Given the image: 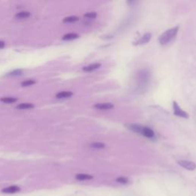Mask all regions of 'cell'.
<instances>
[{
	"label": "cell",
	"mask_w": 196,
	"mask_h": 196,
	"mask_svg": "<svg viewBox=\"0 0 196 196\" xmlns=\"http://www.w3.org/2000/svg\"><path fill=\"white\" fill-rule=\"evenodd\" d=\"M179 26H175L174 28H172L168 30H166L164 33H162L159 38V42L160 44L165 45L168 44L176 36L178 32H179Z\"/></svg>",
	"instance_id": "1"
},
{
	"label": "cell",
	"mask_w": 196,
	"mask_h": 196,
	"mask_svg": "<svg viewBox=\"0 0 196 196\" xmlns=\"http://www.w3.org/2000/svg\"><path fill=\"white\" fill-rule=\"evenodd\" d=\"M178 164L184 168L189 171H193L196 168V164L191 161L189 160H178Z\"/></svg>",
	"instance_id": "2"
},
{
	"label": "cell",
	"mask_w": 196,
	"mask_h": 196,
	"mask_svg": "<svg viewBox=\"0 0 196 196\" xmlns=\"http://www.w3.org/2000/svg\"><path fill=\"white\" fill-rule=\"evenodd\" d=\"M173 110H174V114L182 118H189V114L185 111L180 108L177 102L173 101Z\"/></svg>",
	"instance_id": "3"
},
{
	"label": "cell",
	"mask_w": 196,
	"mask_h": 196,
	"mask_svg": "<svg viewBox=\"0 0 196 196\" xmlns=\"http://www.w3.org/2000/svg\"><path fill=\"white\" fill-rule=\"evenodd\" d=\"M141 134L147 138H152L154 137L155 136L154 132L152 129H150V127H147V126H142Z\"/></svg>",
	"instance_id": "4"
},
{
	"label": "cell",
	"mask_w": 196,
	"mask_h": 196,
	"mask_svg": "<svg viewBox=\"0 0 196 196\" xmlns=\"http://www.w3.org/2000/svg\"><path fill=\"white\" fill-rule=\"evenodd\" d=\"M21 190L20 187L17 186V185H12V186L6 187L5 189H3L2 190L3 193L6 194H14L16 193V192H19V191Z\"/></svg>",
	"instance_id": "5"
},
{
	"label": "cell",
	"mask_w": 196,
	"mask_h": 196,
	"mask_svg": "<svg viewBox=\"0 0 196 196\" xmlns=\"http://www.w3.org/2000/svg\"><path fill=\"white\" fill-rule=\"evenodd\" d=\"M151 37H152V35L150 33H146L144 35H142V37L138 40L137 42H136L135 44L137 45V44H146L147 42H150V40L151 39Z\"/></svg>",
	"instance_id": "6"
},
{
	"label": "cell",
	"mask_w": 196,
	"mask_h": 196,
	"mask_svg": "<svg viewBox=\"0 0 196 196\" xmlns=\"http://www.w3.org/2000/svg\"><path fill=\"white\" fill-rule=\"evenodd\" d=\"M94 107L98 110H110L113 107V104L110 103H97L94 105Z\"/></svg>",
	"instance_id": "7"
},
{
	"label": "cell",
	"mask_w": 196,
	"mask_h": 196,
	"mask_svg": "<svg viewBox=\"0 0 196 196\" xmlns=\"http://www.w3.org/2000/svg\"><path fill=\"white\" fill-rule=\"evenodd\" d=\"M126 126L128 127L129 130L133 131L136 133H140L141 134V132H142V126H140V125H138V124H129V125H126Z\"/></svg>",
	"instance_id": "8"
},
{
	"label": "cell",
	"mask_w": 196,
	"mask_h": 196,
	"mask_svg": "<svg viewBox=\"0 0 196 196\" xmlns=\"http://www.w3.org/2000/svg\"><path fill=\"white\" fill-rule=\"evenodd\" d=\"M101 66V64L100 63H94V64H91L90 65H87L86 67H84L83 68V70L84 71H87V72H91L92 70H94L96 69H97Z\"/></svg>",
	"instance_id": "9"
},
{
	"label": "cell",
	"mask_w": 196,
	"mask_h": 196,
	"mask_svg": "<svg viewBox=\"0 0 196 196\" xmlns=\"http://www.w3.org/2000/svg\"><path fill=\"white\" fill-rule=\"evenodd\" d=\"M73 95L72 92L70 91H61L56 94V97L58 99H64V98L70 97Z\"/></svg>",
	"instance_id": "10"
},
{
	"label": "cell",
	"mask_w": 196,
	"mask_h": 196,
	"mask_svg": "<svg viewBox=\"0 0 196 196\" xmlns=\"http://www.w3.org/2000/svg\"><path fill=\"white\" fill-rule=\"evenodd\" d=\"M76 179L79 180V181H87V180H91L93 179V176L91 175H88V174H83V173H81V174H77L75 176Z\"/></svg>",
	"instance_id": "11"
},
{
	"label": "cell",
	"mask_w": 196,
	"mask_h": 196,
	"mask_svg": "<svg viewBox=\"0 0 196 196\" xmlns=\"http://www.w3.org/2000/svg\"><path fill=\"white\" fill-rule=\"evenodd\" d=\"M31 15V13L28 11H21L20 12H18L15 15V17L17 19H27Z\"/></svg>",
	"instance_id": "12"
},
{
	"label": "cell",
	"mask_w": 196,
	"mask_h": 196,
	"mask_svg": "<svg viewBox=\"0 0 196 196\" xmlns=\"http://www.w3.org/2000/svg\"><path fill=\"white\" fill-rule=\"evenodd\" d=\"M77 38H79V35L78 34H76V33H68V34H66L63 36V40H73L76 39Z\"/></svg>",
	"instance_id": "13"
},
{
	"label": "cell",
	"mask_w": 196,
	"mask_h": 196,
	"mask_svg": "<svg viewBox=\"0 0 196 196\" xmlns=\"http://www.w3.org/2000/svg\"><path fill=\"white\" fill-rule=\"evenodd\" d=\"M34 107V105L32 103H20L17 106V109H20V110H25V109H31V108Z\"/></svg>",
	"instance_id": "14"
},
{
	"label": "cell",
	"mask_w": 196,
	"mask_h": 196,
	"mask_svg": "<svg viewBox=\"0 0 196 196\" xmlns=\"http://www.w3.org/2000/svg\"><path fill=\"white\" fill-rule=\"evenodd\" d=\"M0 101L3 102V103H15L18 101V99L15 97H2Z\"/></svg>",
	"instance_id": "15"
},
{
	"label": "cell",
	"mask_w": 196,
	"mask_h": 196,
	"mask_svg": "<svg viewBox=\"0 0 196 196\" xmlns=\"http://www.w3.org/2000/svg\"><path fill=\"white\" fill-rule=\"evenodd\" d=\"M91 146L92 147V148H94V149H104L106 147V146L104 143H103V142H96L91 143Z\"/></svg>",
	"instance_id": "16"
},
{
	"label": "cell",
	"mask_w": 196,
	"mask_h": 196,
	"mask_svg": "<svg viewBox=\"0 0 196 196\" xmlns=\"http://www.w3.org/2000/svg\"><path fill=\"white\" fill-rule=\"evenodd\" d=\"M78 20V17L77 16H69L66 17L65 19H64V22H75V21Z\"/></svg>",
	"instance_id": "17"
},
{
	"label": "cell",
	"mask_w": 196,
	"mask_h": 196,
	"mask_svg": "<svg viewBox=\"0 0 196 196\" xmlns=\"http://www.w3.org/2000/svg\"><path fill=\"white\" fill-rule=\"evenodd\" d=\"M36 82L34 80H27V81H25L21 82V86L23 87H28L32 86L33 84H35Z\"/></svg>",
	"instance_id": "18"
},
{
	"label": "cell",
	"mask_w": 196,
	"mask_h": 196,
	"mask_svg": "<svg viewBox=\"0 0 196 196\" xmlns=\"http://www.w3.org/2000/svg\"><path fill=\"white\" fill-rule=\"evenodd\" d=\"M117 182L121 183V184H127L129 182V179L126 177H119L116 179Z\"/></svg>",
	"instance_id": "19"
},
{
	"label": "cell",
	"mask_w": 196,
	"mask_h": 196,
	"mask_svg": "<svg viewBox=\"0 0 196 196\" xmlns=\"http://www.w3.org/2000/svg\"><path fill=\"white\" fill-rule=\"evenodd\" d=\"M84 17L87 18V19H94V18L97 17V13L95 12H87V13L84 15Z\"/></svg>",
	"instance_id": "20"
},
{
	"label": "cell",
	"mask_w": 196,
	"mask_h": 196,
	"mask_svg": "<svg viewBox=\"0 0 196 196\" xmlns=\"http://www.w3.org/2000/svg\"><path fill=\"white\" fill-rule=\"evenodd\" d=\"M21 70H15V71H13V72L10 73V75H20V74H21Z\"/></svg>",
	"instance_id": "21"
},
{
	"label": "cell",
	"mask_w": 196,
	"mask_h": 196,
	"mask_svg": "<svg viewBox=\"0 0 196 196\" xmlns=\"http://www.w3.org/2000/svg\"><path fill=\"white\" fill-rule=\"evenodd\" d=\"M5 47V42L3 41H0V48H3Z\"/></svg>",
	"instance_id": "22"
}]
</instances>
